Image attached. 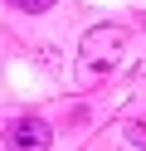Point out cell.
I'll return each instance as SVG.
<instances>
[{
	"label": "cell",
	"instance_id": "6da1fadb",
	"mask_svg": "<svg viewBox=\"0 0 146 151\" xmlns=\"http://www.w3.org/2000/svg\"><path fill=\"white\" fill-rule=\"evenodd\" d=\"M127 39H132L127 24H97V29H88L83 44H78V54H83V73H88V78L112 73L117 59H122V49H127Z\"/></svg>",
	"mask_w": 146,
	"mask_h": 151
},
{
	"label": "cell",
	"instance_id": "7a4b0ae2",
	"mask_svg": "<svg viewBox=\"0 0 146 151\" xmlns=\"http://www.w3.org/2000/svg\"><path fill=\"white\" fill-rule=\"evenodd\" d=\"M5 141L15 151H44L49 141H54V132H49V122H39V117H19V122L5 127Z\"/></svg>",
	"mask_w": 146,
	"mask_h": 151
},
{
	"label": "cell",
	"instance_id": "3957f363",
	"mask_svg": "<svg viewBox=\"0 0 146 151\" xmlns=\"http://www.w3.org/2000/svg\"><path fill=\"white\" fill-rule=\"evenodd\" d=\"M10 5H15V10H29V15H39V10H49L54 0H10Z\"/></svg>",
	"mask_w": 146,
	"mask_h": 151
},
{
	"label": "cell",
	"instance_id": "277c9868",
	"mask_svg": "<svg viewBox=\"0 0 146 151\" xmlns=\"http://www.w3.org/2000/svg\"><path fill=\"white\" fill-rule=\"evenodd\" d=\"M132 146H146V117L132 122Z\"/></svg>",
	"mask_w": 146,
	"mask_h": 151
}]
</instances>
